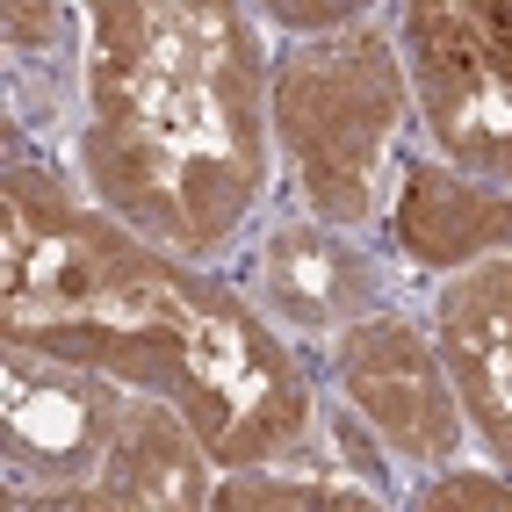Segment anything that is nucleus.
I'll return each instance as SVG.
<instances>
[{
    "mask_svg": "<svg viewBox=\"0 0 512 512\" xmlns=\"http://www.w3.org/2000/svg\"><path fill=\"white\" fill-rule=\"evenodd\" d=\"M404 44H512V0H397Z\"/></svg>",
    "mask_w": 512,
    "mask_h": 512,
    "instance_id": "10",
    "label": "nucleus"
},
{
    "mask_svg": "<svg viewBox=\"0 0 512 512\" xmlns=\"http://www.w3.org/2000/svg\"><path fill=\"white\" fill-rule=\"evenodd\" d=\"M224 275L311 354L347 325L397 311L412 267L383 246V231H347V224H325L303 210H267L253 224V238L224 260Z\"/></svg>",
    "mask_w": 512,
    "mask_h": 512,
    "instance_id": "5",
    "label": "nucleus"
},
{
    "mask_svg": "<svg viewBox=\"0 0 512 512\" xmlns=\"http://www.w3.org/2000/svg\"><path fill=\"white\" fill-rule=\"evenodd\" d=\"M267 130L289 210L383 231L404 152L419 145V101L404 73L397 22H339L289 37L267 80Z\"/></svg>",
    "mask_w": 512,
    "mask_h": 512,
    "instance_id": "3",
    "label": "nucleus"
},
{
    "mask_svg": "<svg viewBox=\"0 0 512 512\" xmlns=\"http://www.w3.org/2000/svg\"><path fill=\"white\" fill-rule=\"evenodd\" d=\"M325 390L375 448H383L404 476H433L469 455V412L455 397V375L433 347V325L412 311H375L325 339Z\"/></svg>",
    "mask_w": 512,
    "mask_h": 512,
    "instance_id": "4",
    "label": "nucleus"
},
{
    "mask_svg": "<svg viewBox=\"0 0 512 512\" xmlns=\"http://www.w3.org/2000/svg\"><path fill=\"white\" fill-rule=\"evenodd\" d=\"M0 339L123 375L202 433L217 469L289 455L325 426L311 354L224 267L152 246L80 174L8 159L0 181Z\"/></svg>",
    "mask_w": 512,
    "mask_h": 512,
    "instance_id": "1",
    "label": "nucleus"
},
{
    "mask_svg": "<svg viewBox=\"0 0 512 512\" xmlns=\"http://www.w3.org/2000/svg\"><path fill=\"white\" fill-rule=\"evenodd\" d=\"M383 246L419 275H448V267L512 253V181L462 174L440 152L412 145L383 217Z\"/></svg>",
    "mask_w": 512,
    "mask_h": 512,
    "instance_id": "9",
    "label": "nucleus"
},
{
    "mask_svg": "<svg viewBox=\"0 0 512 512\" xmlns=\"http://www.w3.org/2000/svg\"><path fill=\"white\" fill-rule=\"evenodd\" d=\"M404 505H426V512H512V469L498 462H448V469H433L419 476L412 491H404Z\"/></svg>",
    "mask_w": 512,
    "mask_h": 512,
    "instance_id": "11",
    "label": "nucleus"
},
{
    "mask_svg": "<svg viewBox=\"0 0 512 512\" xmlns=\"http://www.w3.org/2000/svg\"><path fill=\"white\" fill-rule=\"evenodd\" d=\"M0 476L15 512H210L224 469L166 397L0 339Z\"/></svg>",
    "mask_w": 512,
    "mask_h": 512,
    "instance_id": "2",
    "label": "nucleus"
},
{
    "mask_svg": "<svg viewBox=\"0 0 512 512\" xmlns=\"http://www.w3.org/2000/svg\"><path fill=\"white\" fill-rule=\"evenodd\" d=\"M0 94L8 159H44L80 174L87 130V8L80 0H8L0 8Z\"/></svg>",
    "mask_w": 512,
    "mask_h": 512,
    "instance_id": "6",
    "label": "nucleus"
},
{
    "mask_svg": "<svg viewBox=\"0 0 512 512\" xmlns=\"http://www.w3.org/2000/svg\"><path fill=\"white\" fill-rule=\"evenodd\" d=\"M426 325L455 375V397L469 412L484 462L512 469V253L433 275Z\"/></svg>",
    "mask_w": 512,
    "mask_h": 512,
    "instance_id": "7",
    "label": "nucleus"
},
{
    "mask_svg": "<svg viewBox=\"0 0 512 512\" xmlns=\"http://www.w3.org/2000/svg\"><path fill=\"white\" fill-rule=\"evenodd\" d=\"M419 145L462 174L512 181V44H404Z\"/></svg>",
    "mask_w": 512,
    "mask_h": 512,
    "instance_id": "8",
    "label": "nucleus"
}]
</instances>
